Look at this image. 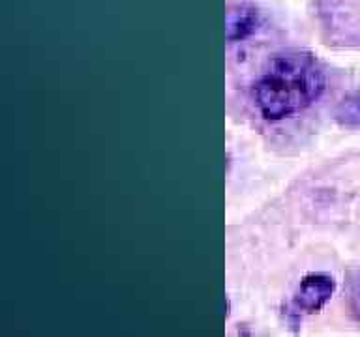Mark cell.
Segmentation results:
<instances>
[{"label": "cell", "mask_w": 360, "mask_h": 337, "mask_svg": "<svg viewBox=\"0 0 360 337\" xmlns=\"http://www.w3.org/2000/svg\"><path fill=\"white\" fill-rule=\"evenodd\" d=\"M325 73L315 56L302 51L274 55L253 86L259 112L276 122L308 109L325 92Z\"/></svg>", "instance_id": "obj_1"}, {"label": "cell", "mask_w": 360, "mask_h": 337, "mask_svg": "<svg viewBox=\"0 0 360 337\" xmlns=\"http://www.w3.org/2000/svg\"><path fill=\"white\" fill-rule=\"evenodd\" d=\"M261 25V15L253 6L236 4L231 6L227 11V39L229 41H240L252 36Z\"/></svg>", "instance_id": "obj_3"}, {"label": "cell", "mask_w": 360, "mask_h": 337, "mask_svg": "<svg viewBox=\"0 0 360 337\" xmlns=\"http://www.w3.org/2000/svg\"><path fill=\"white\" fill-rule=\"evenodd\" d=\"M347 300L349 309L356 320H360V270H354L349 274L347 281Z\"/></svg>", "instance_id": "obj_4"}, {"label": "cell", "mask_w": 360, "mask_h": 337, "mask_svg": "<svg viewBox=\"0 0 360 337\" xmlns=\"http://www.w3.org/2000/svg\"><path fill=\"white\" fill-rule=\"evenodd\" d=\"M336 289V281L328 274H308L300 281L295 294V308L302 313H317L325 308Z\"/></svg>", "instance_id": "obj_2"}]
</instances>
